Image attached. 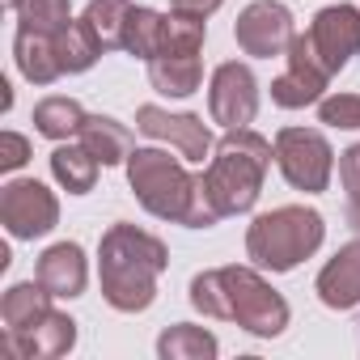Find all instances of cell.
<instances>
[{
  "label": "cell",
  "instance_id": "obj_1",
  "mask_svg": "<svg viewBox=\"0 0 360 360\" xmlns=\"http://www.w3.org/2000/svg\"><path fill=\"white\" fill-rule=\"evenodd\" d=\"M191 305L208 318L246 326L259 339H276L288 326V301L250 267H217L191 280Z\"/></svg>",
  "mask_w": 360,
  "mask_h": 360
},
{
  "label": "cell",
  "instance_id": "obj_2",
  "mask_svg": "<svg viewBox=\"0 0 360 360\" xmlns=\"http://www.w3.org/2000/svg\"><path fill=\"white\" fill-rule=\"evenodd\" d=\"M169 267V255L161 238L136 229V225H110L98 246V276L102 297L119 314H140L157 297V276Z\"/></svg>",
  "mask_w": 360,
  "mask_h": 360
},
{
  "label": "cell",
  "instance_id": "obj_3",
  "mask_svg": "<svg viewBox=\"0 0 360 360\" xmlns=\"http://www.w3.org/2000/svg\"><path fill=\"white\" fill-rule=\"evenodd\" d=\"M271 157H276V144H267L250 127H229L221 136L217 157L200 174V195L217 221L255 208V200L263 191V178L271 169Z\"/></svg>",
  "mask_w": 360,
  "mask_h": 360
},
{
  "label": "cell",
  "instance_id": "obj_4",
  "mask_svg": "<svg viewBox=\"0 0 360 360\" xmlns=\"http://www.w3.org/2000/svg\"><path fill=\"white\" fill-rule=\"evenodd\" d=\"M127 183H131L136 200L144 204V212H153L161 221H178L191 229L217 225L212 208L200 195V174H191L178 157H169L161 148H131Z\"/></svg>",
  "mask_w": 360,
  "mask_h": 360
},
{
  "label": "cell",
  "instance_id": "obj_5",
  "mask_svg": "<svg viewBox=\"0 0 360 360\" xmlns=\"http://www.w3.org/2000/svg\"><path fill=\"white\" fill-rule=\"evenodd\" d=\"M322 217L305 204H288L276 208L267 217H259L246 233V255L263 267V271H292L297 263H305L318 246H322Z\"/></svg>",
  "mask_w": 360,
  "mask_h": 360
},
{
  "label": "cell",
  "instance_id": "obj_6",
  "mask_svg": "<svg viewBox=\"0 0 360 360\" xmlns=\"http://www.w3.org/2000/svg\"><path fill=\"white\" fill-rule=\"evenodd\" d=\"M276 165H280V174L297 191L314 195V191H326V183H330L335 153H330L322 131H314V127H284L276 136Z\"/></svg>",
  "mask_w": 360,
  "mask_h": 360
},
{
  "label": "cell",
  "instance_id": "obj_7",
  "mask_svg": "<svg viewBox=\"0 0 360 360\" xmlns=\"http://www.w3.org/2000/svg\"><path fill=\"white\" fill-rule=\"evenodd\" d=\"M0 221H5V229L18 242H34V238L56 229L60 204H56V195L43 183H34V178H18V183H9L5 195H0Z\"/></svg>",
  "mask_w": 360,
  "mask_h": 360
},
{
  "label": "cell",
  "instance_id": "obj_8",
  "mask_svg": "<svg viewBox=\"0 0 360 360\" xmlns=\"http://www.w3.org/2000/svg\"><path fill=\"white\" fill-rule=\"evenodd\" d=\"M233 39L246 56H259V60H271V56H284L297 39L292 30V13L280 5V0H255V5L242 9L238 26H233Z\"/></svg>",
  "mask_w": 360,
  "mask_h": 360
},
{
  "label": "cell",
  "instance_id": "obj_9",
  "mask_svg": "<svg viewBox=\"0 0 360 360\" xmlns=\"http://www.w3.org/2000/svg\"><path fill=\"white\" fill-rule=\"evenodd\" d=\"M208 115H212V123H221L225 131L255 123V115H259V85H255V72H250L246 64L229 60V64H221V68L212 72Z\"/></svg>",
  "mask_w": 360,
  "mask_h": 360
},
{
  "label": "cell",
  "instance_id": "obj_10",
  "mask_svg": "<svg viewBox=\"0 0 360 360\" xmlns=\"http://www.w3.org/2000/svg\"><path fill=\"white\" fill-rule=\"evenodd\" d=\"M330 72L322 68V60L314 56L309 39L297 34L292 47H288V68L271 81V102L284 106V110H301L309 102H322V89H326Z\"/></svg>",
  "mask_w": 360,
  "mask_h": 360
},
{
  "label": "cell",
  "instance_id": "obj_11",
  "mask_svg": "<svg viewBox=\"0 0 360 360\" xmlns=\"http://www.w3.org/2000/svg\"><path fill=\"white\" fill-rule=\"evenodd\" d=\"M305 39H309V47H314V56L322 60V68L335 77L352 56H360V9H352V5H330V9H322V13L309 22Z\"/></svg>",
  "mask_w": 360,
  "mask_h": 360
},
{
  "label": "cell",
  "instance_id": "obj_12",
  "mask_svg": "<svg viewBox=\"0 0 360 360\" xmlns=\"http://www.w3.org/2000/svg\"><path fill=\"white\" fill-rule=\"evenodd\" d=\"M136 127L144 136H153V140H165L183 161H204L212 153V131H208V123L200 115H169V110L144 102L136 110Z\"/></svg>",
  "mask_w": 360,
  "mask_h": 360
},
{
  "label": "cell",
  "instance_id": "obj_13",
  "mask_svg": "<svg viewBox=\"0 0 360 360\" xmlns=\"http://www.w3.org/2000/svg\"><path fill=\"white\" fill-rule=\"evenodd\" d=\"M77 343V322L60 309H51L39 326L22 330V335H9L5 330V352L9 356H22V360H34V356H64L72 352Z\"/></svg>",
  "mask_w": 360,
  "mask_h": 360
},
{
  "label": "cell",
  "instance_id": "obj_14",
  "mask_svg": "<svg viewBox=\"0 0 360 360\" xmlns=\"http://www.w3.org/2000/svg\"><path fill=\"white\" fill-rule=\"evenodd\" d=\"M318 297L330 309L360 305V242H347L335 250V259L318 271Z\"/></svg>",
  "mask_w": 360,
  "mask_h": 360
},
{
  "label": "cell",
  "instance_id": "obj_15",
  "mask_svg": "<svg viewBox=\"0 0 360 360\" xmlns=\"http://www.w3.org/2000/svg\"><path fill=\"white\" fill-rule=\"evenodd\" d=\"M85 280H89V267H85V255L77 242H60L39 259V284L51 297H81Z\"/></svg>",
  "mask_w": 360,
  "mask_h": 360
},
{
  "label": "cell",
  "instance_id": "obj_16",
  "mask_svg": "<svg viewBox=\"0 0 360 360\" xmlns=\"http://www.w3.org/2000/svg\"><path fill=\"white\" fill-rule=\"evenodd\" d=\"M148 81L165 98H187V94H195L200 81H204L200 51H165V56H153L148 60Z\"/></svg>",
  "mask_w": 360,
  "mask_h": 360
},
{
  "label": "cell",
  "instance_id": "obj_17",
  "mask_svg": "<svg viewBox=\"0 0 360 360\" xmlns=\"http://www.w3.org/2000/svg\"><path fill=\"white\" fill-rule=\"evenodd\" d=\"M13 56H18L22 77L34 81V85H51V81L64 77V68H60V51H56V34H39V30L18 26Z\"/></svg>",
  "mask_w": 360,
  "mask_h": 360
},
{
  "label": "cell",
  "instance_id": "obj_18",
  "mask_svg": "<svg viewBox=\"0 0 360 360\" xmlns=\"http://www.w3.org/2000/svg\"><path fill=\"white\" fill-rule=\"evenodd\" d=\"M51 292L39 284V280H26V284H13L0 301V318H5V330L9 335H22L30 326H39L47 314H51Z\"/></svg>",
  "mask_w": 360,
  "mask_h": 360
},
{
  "label": "cell",
  "instance_id": "obj_19",
  "mask_svg": "<svg viewBox=\"0 0 360 360\" xmlns=\"http://www.w3.org/2000/svg\"><path fill=\"white\" fill-rule=\"evenodd\" d=\"M131 0H89V9L81 13V26L85 34L98 43V51H119L123 47V34H127V18H131Z\"/></svg>",
  "mask_w": 360,
  "mask_h": 360
},
{
  "label": "cell",
  "instance_id": "obj_20",
  "mask_svg": "<svg viewBox=\"0 0 360 360\" xmlns=\"http://www.w3.org/2000/svg\"><path fill=\"white\" fill-rule=\"evenodd\" d=\"M77 140H81L102 165H119V161L131 157V131H127L119 119H110V115H85Z\"/></svg>",
  "mask_w": 360,
  "mask_h": 360
},
{
  "label": "cell",
  "instance_id": "obj_21",
  "mask_svg": "<svg viewBox=\"0 0 360 360\" xmlns=\"http://www.w3.org/2000/svg\"><path fill=\"white\" fill-rule=\"evenodd\" d=\"M98 157L85 148V144H60L56 153H51V174H56V183L68 191V195H85V191H94V183H98Z\"/></svg>",
  "mask_w": 360,
  "mask_h": 360
},
{
  "label": "cell",
  "instance_id": "obj_22",
  "mask_svg": "<svg viewBox=\"0 0 360 360\" xmlns=\"http://www.w3.org/2000/svg\"><path fill=\"white\" fill-rule=\"evenodd\" d=\"M217 352H221L217 335L204 330V326H191V322H178V326H169L157 339V356L161 360H212Z\"/></svg>",
  "mask_w": 360,
  "mask_h": 360
},
{
  "label": "cell",
  "instance_id": "obj_23",
  "mask_svg": "<svg viewBox=\"0 0 360 360\" xmlns=\"http://www.w3.org/2000/svg\"><path fill=\"white\" fill-rule=\"evenodd\" d=\"M81 123H85V110H81L77 98L56 94V98H43L34 106V131L47 136V140H68V136L81 131Z\"/></svg>",
  "mask_w": 360,
  "mask_h": 360
},
{
  "label": "cell",
  "instance_id": "obj_24",
  "mask_svg": "<svg viewBox=\"0 0 360 360\" xmlns=\"http://www.w3.org/2000/svg\"><path fill=\"white\" fill-rule=\"evenodd\" d=\"M161 43H165V13L136 5L131 18H127L123 51H131V56H140V60H153V56L161 51Z\"/></svg>",
  "mask_w": 360,
  "mask_h": 360
},
{
  "label": "cell",
  "instance_id": "obj_25",
  "mask_svg": "<svg viewBox=\"0 0 360 360\" xmlns=\"http://www.w3.org/2000/svg\"><path fill=\"white\" fill-rule=\"evenodd\" d=\"M18 18L26 30H39V34H60L72 26V9L68 0H22L18 5Z\"/></svg>",
  "mask_w": 360,
  "mask_h": 360
},
{
  "label": "cell",
  "instance_id": "obj_26",
  "mask_svg": "<svg viewBox=\"0 0 360 360\" xmlns=\"http://www.w3.org/2000/svg\"><path fill=\"white\" fill-rule=\"evenodd\" d=\"M56 51H60V68H64V72H85V68H94V60L102 56L98 43L85 34L81 22L56 34Z\"/></svg>",
  "mask_w": 360,
  "mask_h": 360
},
{
  "label": "cell",
  "instance_id": "obj_27",
  "mask_svg": "<svg viewBox=\"0 0 360 360\" xmlns=\"http://www.w3.org/2000/svg\"><path fill=\"white\" fill-rule=\"evenodd\" d=\"M318 119L326 127H360V94H330L318 102Z\"/></svg>",
  "mask_w": 360,
  "mask_h": 360
},
{
  "label": "cell",
  "instance_id": "obj_28",
  "mask_svg": "<svg viewBox=\"0 0 360 360\" xmlns=\"http://www.w3.org/2000/svg\"><path fill=\"white\" fill-rule=\"evenodd\" d=\"M26 161H30L26 136H18V131H5V136H0V169H22Z\"/></svg>",
  "mask_w": 360,
  "mask_h": 360
},
{
  "label": "cell",
  "instance_id": "obj_29",
  "mask_svg": "<svg viewBox=\"0 0 360 360\" xmlns=\"http://www.w3.org/2000/svg\"><path fill=\"white\" fill-rule=\"evenodd\" d=\"M339 183H343L347 200H360V144H352L339 157Z\"/></svg>",
  "mask_w": 360,
  "mask_h": 360
},
{
  "label": "cell",
  "instance_id": "obj_30",
  "mask_svg": "<svg viewBox=\"0 0 360 360\" xmlns=\"http://www.w3.org/2000/svg\"><path fill=\"white\" fill-rule=\"evenodd\" d=\"M225 5V0H169V9L174 13H191V18H208Z\"/></svg>",
  "mask_w": 360,
  "mask_h": 360
},
{
  "label": "cell",
  "instance_id": "obj_31",
  "mask_svg": "<svg viewBox=\"0 0 360 360\" xmlns=\"http://www.w3.org/2000/svg\"><path fill=\"white\" fill-rule=\"evenodd\" d=\"M347 221H352V229L360 233V200H347Z\"/></svg>",
  "mask_w": 360,
  "mask_h": 360
},
{
  "label": "cell",
  "instance_id": "obj_32",
  "mask_svg": "<svg viewBox=\"0 0 360 360\" xmlns=\"http://www.w3.org/2000/svg\"><path fill=\"white\" fill-rule=\"evenodd\" d=\"M18 5H22V0H5V9H18Z\"/></svg>",
  "mask_w": 360,
  "mask_h": 360
}]
</instances>
